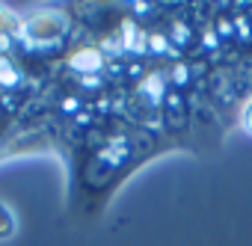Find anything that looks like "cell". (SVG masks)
I'll list each match as a JSON object with an SVG mask.
<instances>
[{
	"instance_id": "obj_1",
	"label": "cell",
	"mask_w": 252,
	"mask_h": 246,
	"mask_svg": "<svg viewBox=\"0 0 252 246\" xmlns=\"http://www.w3.org/2000/svg\"><path fill=\"white\" fill-rule=\"evenodd\" d=\"M51 62L21 45V15L0 6V163L42 152V98Z\"/></svg>"
},
{
	"instance_id": "obj_2",
	"label": "cell",
	"mask_w": 252,
	"mask_h": 246,
	"mask_svg": "<svg viewBox=\"0 0 252 246\" xmlns=\"http://www.w3.org/2000/svg\"><path fill=\"white\" fill-rule=\"evenodd\" d=\"M18 234V214L9 202L0 199V243H6Z\"/></svg>"
},
{
	"instance_id": "obj_3",
	"label": "cell",
	"mask_w": 252,
	"mask_h": 246,
	"mask_svg": "<svg viewBox=\"0 0 252 246\" xmlns=\"http://www.w3.org/2000/svg\"><path fill=\"white\" fill-rule=\"evenodd\" d=\"M237 125H240V131L243 134H249L252 137V95H246L243 101H240V107H237Z\"/></svg>"
}]
</instances>
